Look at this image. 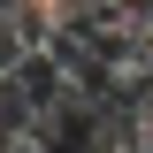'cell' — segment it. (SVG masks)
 I'll return each instance as SVG.
<instances>
[{"instance_id":"cell-3","label":"cell","mask_w":153,"mask_h":153,"mask_svg":"<svg viewBox=\"0 0 153 153\" xmlns=\"http://www.w3.org/2000/svg\"><path fill=\"white\" fill-rule=\"evenodd\" d=\"M8 153H46V146H38V138H8Z\"/></svg>"},{"instance_id":"cell-1","label":"cell","mask_w":153,"mask_h":153,"mask_svg":"<svg viewBox=\"0 0 153 153\" xmlns=\"http://www.w3.org/2000/svg\"><path fill=\"white\" fill-rule=\"evenodd\" d=\"M76 31V0H16L8 8V69L31 54H61Z\"/></svg>"},{"instance_id":"cell-2","label":"cell","mask_w":153,"mask_h":153,"mask_svg":"<svg viewBox=\"0 0 153 153\" xmlns=\"http://www.w3.org/2000/svg\"><path fill=\"white\" fill-rule=\"evenodd\" d=\"M107 138L115 130H100V107H92V100H69L61 115L38 123V146H46V153H107Z\"/></svg>"}]
</instances>
